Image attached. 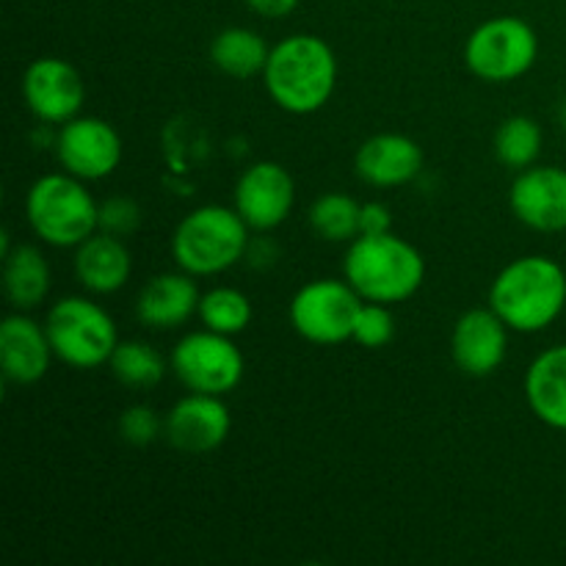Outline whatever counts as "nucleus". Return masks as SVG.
I'll use <instances>...</instances> for the list:
<instances>
[{
    "label": "nucleus",
    "instance_id": "1",
    "mask_svg": "<svg viewBox=\"0 0 566 566\" xmlns=\"http://www.w3.org/2000/svg\"><path fill=\"white\" fill-rule=\"evenodd\" d=\"M263 77L271 99L282 111L296 116L315 114L335 94V50L313 33H293L271 48Z\"/></svg>",
    "mask_w": 566,
    "mask_h": 566
},
{
    "label": "nucleus",
    "instance_id": "2",
    "mask_svg": "<svg viewBox=\"0 0 566 566\" xmlns=\"http://www.w3.org/2000/svg\"><path fill=\"white\" fill-rule=\"evenodd\" d=\"M490 307L512 332H545L566 307V271L545 254L512 260L492 282Z\"/></svg>",
    "mask_w": 566,
    "mask_h": 566
},
{
    "label": "nucleus",
    "instance_id": "3",
    "mask_svg": "<svg viewBox=\"0 0 566 566\" xmlns=\"http://www.w3.org/2000/svg\"><path fill=\"white\" fill-rule=\"evenodd\" d=\"M343 276L365 302L398 304L423 287L426 260L420 249L392 232L357 235L343 260Z\"/></svg>",
    "mask_w": 566,
    "mask_h": 566
},
{
    "label": "nucleus",
    "instance_id": "4",
    "mask_svg": "<svg viewBox=\"0 0 566 566\" xmlns=\"http://www.w3.org/2000/svg\"><path fill=\"white\" fill-rule=\"evenodd\" d=\"M249 230L235 208L202 205L177 224L171 258L191 276H216L247 258Z\"/></svg>",
    "mask_w": 566,
    "mask_h": 566
},
{
    "label": "nucleus",
    "instance_id": "5",
    "mask_svg": "<svg viewBox=\"0 0 566 566\" xmlns=\"http://www.w3.org/2000/svg\"><path fill=\"white\" fill-rule=\"evenodd\" d=\"M25 219L39 241L55 249H75L99 230V205L81 177L61 171L39 177L28 188Z\"/></svg>",
    "mask_w": 566,
    "mask_h": 566
},
{
    "label": "nucleus",
    "instance_id": "6",
    "mask_svg": "<svg viewBox=\"0 0 566 566\" xmlns=\"http://www.w3.org/2000/svg\"><path fill=\"white\" fill-rule=\"evenodd\" d=\"M55 359L75 370L99 368L119 346L114 318L86 296L59 298L44 318Z\"/></svg>",
    "mask_w": 566,
    "mask_h": 566
},
{
    "label": "nucleus",
    "instance_id": "7",
    "mask_svg": "<svg viewBox=\"0 0 566 566\" xmlns=\"http://www.w3.org/2000/svg\"><path fill=\"white\" fill-rule=\"evenodd\" d=\"M539 55V36L520 17L481 22L464 44V64L486 83H512L531 72Z\"/></svg>",
    "mask_w": 566,
    "mask_h": 566
},
{
    "label": "nucleus",
    "instance_id": "8",
    "mask_svg": "<svg viewBox=\"0 0 566 566\" xmlns=\"http://www.w3.org/2000/svg\"><path fill=\"white\" fill-rule=\"evenodd\" d=\"M365 298L346 280H315L298 287L291 298V324L315 346H337L354 337Z\"/></svg>",
    "mask_w": 566,
    "mask_h": 566
},
{
    "label": "nucleus",
    "instance_id": "9",
    "mask_svg": "<svg viewBox=\"0 0 566 566\" xmlns=\"http://www.w3.org/2000/svg\"><path fill=\"white\" fill-rule=\"evenodd\" d=\"M182 387L205 396H227L243 379V354L230 335L213 329L191 332L175 346L169 359Z\"/></svg>",
    "mask_w": 566,
    "mask_h": 566
},
{
    "label": "nucleus",
    "instance_id": "10",
    "mask_svg": "<svg viewBox=\"0 0 566 566\" xmlns=\"http://www.w3.org/2000/svg\"><path fill=\"white\" fill-rule=\"evenodd\" d=\"M55 155L64 171L83 182L105 180L122 160V138L114 125L99 116H75L59 127Z\"/></svg>",
    "mask_w": 566,
    "mask_h": 566
},
{
    "label": "nucleus",
    "instance_id": "11",
    "mask_svg": "<svg viewBox=\"0 0 566 566\" xmlns=\"http://www.w3.org/2000/svg\"><path fill=\"white\" fill-rule=\"evenodd\" d=\"M22 97L39 122L64 125L81 114L86 86H83L81 72L70 61L59 55H44L28 64L22 75Z\"/></svg>",
    "mask_w": 566,
    "mask_h": 566
},
{
    "label": "nucleus",
    "instance_id": "12",
    "mask_svg": "<svg viewBox=\"0 0 566 566\" xmlns=\"http://www.w3.org/2000/svg\"><path fill=\"white\" fill-rule=\"evenodd\" d=\"M296 202V182L276 160L249 166L235 182V210L252 230L269 232L291 216Z\"/></svg>",
    "mask_w": 566,
    "mask_h": 566
},
{
    "label": "nucleus",
    "instance_id": "13",
    "mask_svg": "<svg viewBox=\"0 0 566 566\" xmlns=\"http://www.w3.org/2000/svg\"><path fill=\"white\" fill-rule=\"evenodd\" d=\"M232 418L221 396L191 392L180 398L164 418V437L171 448L191 457L216 451L230 437Z\"/></svg>",
    "mask_w": 566,
    "mask_h": 566
},
{
    "label": "nucleus",
    "instance_id": "14",
    "mask_svg": "<svg viewBox=\"0 0 566 566\" xmlns=\"http://www.w3.org/2000/svg\"><path fill=\"white\" fill-rule=\"evenodd\" d=\"M509 326L492 307L468 310L451 335L453 363L462 374L492 376L509 354Z\"/></svg>",
    "mask_w": 566,
    "mask_h": 566
},
{
    "label": "nucleus",
    "instance_id": "15",
    "mask_svg": "<svg viewBox=\"0 0 566 566\" xmlns=\"http://www.w3.org/2000/svg\"><path fill=\"white\" fill-rule=\"evenodd\" d=\"M509 205L525 227L536 232L566 230V169L528 166L509 191Z\"/></svg>",
    "mask_w": 566,
    "mask_h": 566
},
{
    "label": "nucleus",
    "instance_id": "16",
    "mask_svg": "<svg viewBox=\"0 0 566 566\" xmlns=\"http://www.w3.org/2000/svg\"><path fill=\"white\" fill-rule=\"evenodd\" d=\"M53 357V346L42 324L20 310L14 315H6L0 324V368H3L6 381L20 387L36 385L50 370Z\"/></svg>",
    "mask_w": 566,
    "mask_h": 566
},
{
    "label": "nucleus",
    "instance_id": "17",
    "mask_svg": "<svg viewBox=\"0 0 566 566\" xmlns=\"http://www.w3.org/2000/svg\"><path fill=\"white\" fill-rule=\"evenodd\" d=\"M354 169L368 186H407L423 169V149L403 133H376L359 144L354 155Z\"/></svg>",
    "mask_w": 566,
    "mask_h": 566
},
{
    "label": "nucleus",
    "instance_id": "18",
    "mask_svg": "<svg viewBox=\"0 0 566 566\" xmlns=\"http://www.w3.org/2000/svg\"><path fill=\"white\" fill-rule=\"evenodd\" d=\"M199 287L188 271L158 274L142 287L136 298V315L149 329H177L199 313Z\"/></svg>",
    "mask_w": 566,
    "mask_h": 566
},
{
    "label": "nucleus",
    "instance_id": "19",
    "mask_svg": "<svg viewBox=\"0 0 566 566\" xmlns=\"http://www.w3.org/2000/svg\"><path fill=\"white\" fill-rule=\"evenodd\" d=\"M133 274V258L125 238L97 230L75 247V276L88 293L108 296L122 291Z\"/></svg>",
    "mask_w": 566,
    "mask_h": 566
},
{
    "label": "nucleus",
    "instance_id": "20",
    "mask_svg": "<svg viewBox=\"0 0 566 566\" xmlns=\"http://www.w3.org/2000/svg\"><path fill=\"white\" fill-rule=\"evenodd\" d=\"M525 398L536 418L566 431V346L542 352L525 374Z\"/></svg>",
    "mask_w": 566,
    "mask_h": 566
},
{
    "label": "nucleus",
    "instance_id": "21",
    "mask_svg": "<svg viewBox=\"0 0 566 566\" xmlns=\"http://www.w3.org/2000/svg\"><path fill=\"white\" fill-rule=\"evenodd\" d=\"M3 291L11 307L20 313L44 302L50 291V265L36 247L20 243L3 254Z\"/></svg>",
    "mask_w": 566,
    "mask_h": 566
},
{
    "label": "nucleus",
    "instance_id": "22",
    "mask_svg": "<svg viewBox=\"0 0 566 566\" xmlns=\"http://www.w3.org/2000/svg\"><path fill=\"white\" fill-rule=\"evenodd\" d=\"M269 55L271 48L265 44V39L258 31L243 25L224 28L210 42V61H213L216 70H221L230 77H238V81L263 75Z\"/></svg>",
    "mask_w": 566,
    "mask_h": 566
},
{
    "label": "nucleus",
    "instance_id": "23",
    "mask_svg": "<svg viewBox=\"0 0 566 566\" xmlns=\"http://www.w3.org/2000/svg\"><path fill=\"white\" fill-rule=\"evenodd\" d=\"M108 365L111 374L116 376V381L125 385L127 390H149V387L160 385L166 376V368H171V365H166V359L144 340H119V346L111 354Z\"/></svg>",
    "mask_w": 566,
    "mask_h": 566
},
{
    "label": "nucleus",
    "instance_id": "24",
    "mask_svg": "<svg viewBox=\"0 0 566 566\" xmlns=\"http://www.w3.org/2000/svg\"><path fill=\"white\" fill-rule=\"evenodd\" d=\"M359 213H363V205L357 199L348 197V193L332 191L313 202V208H310V227L324 241L352 243L359 235Z\"/></svg>",
    "mask_w": 566,
    "mask_h": 566
},
{
    "label": "nucleus",
    "instance_id": "25",
    "mask_svg": "<svg viewBox=\"0 0 566 566\" xmlns=\"http://www.w3.org/2000/svg\"><path fill=\"white\" fill-rule=\"evenodd\" d=\"M197 315L202 318L205 329L232 337L241 335L252 324L254 310L247 293H241L238 287H213V291L202 293Z\"/></svg>",
    "mask_w": 566,
    "mask_h": 566
},
{
    "label": "nucleus",
    "instance_id": "26",
    "mask_svg": "<svg viewBox=\"0 0 566 566\" xmlns=\"http://www.w3.org/2000/svg\"><path fill=\"white\" fill-rule=\"evenodd\" d=\"M542 153V127L531 116H509L495 133V155L506 169L523 171Z\"/></svg>",
    "mask_w": 566,
    "mask_h": 566
},
{
    "label": "nucleus",
    "instance_id": "27",
    "mask_svg": "<svg viewBox=\"0 0 566 566\" xmlns=\"http://www.w3.org/2000/svg\"><path fill=\"white\" fill-rule=\"evenodd\" d=\"M396 337V321H392L390 304L363 302L354 324V337L363 348H385Z\"/></svg>",
    "mask_w": 566,
    "mask_h": 566
},
{
    "label": "nucleus",
    "instance_id": "28",
    "mask_svg": "<svg viewBox=\"0 0 566 566\" xmlns=\"http://www.w3.org/2000/svg\"><path fill=\"white\" fill-rule=\"evenodd\" d=\"M119 434L127 446L136 448H147L164 434V420L155 415L153 407L147 403H133L122 412L119 418Z\"/></svg>",
    "mask_w": 566,
    "mask_h": 566
},
{
    "label": "nucleus",
    "instance_id": "29",
    "mask_svg": "<svg viewBox=\"0 0 566 566\" xmlns=\"http://www.w3.org/2000/svg\"><path fill=\"white\" fill-rule=\"evenodd\" d=\"M142 227V208L127 197L105 199L99 205V230L116 238H127Z\"/></svg>",
    "mask_w": 566,
    "mask_h": 566
},
{
    "label": "nucleus",
    "instance_id": "30",
    "mask_svg": "<svg viewBox=\"0 0 566 566\" xmlns=\"http://www.w3.org/2000/svg\"><path fill=\"white\" fill-rule=\"evenodd\" d=\"M392 230V213L385 202H365L359 213V235H381Z\"/></svg>",
    "mask_w": 566,
    "mask_h": 566
},
{
    "label": "nucleus",
    "instance_id": "31",
    "mask_svg": "<svg viewBox=\"0 0 566 566\" xmlns=\"http://www.w3.org/2000/svg\"><path fill=\"white\" fill-rule=\"evenodd\" d=\"M254 14L269 17V20H280V17H287L298 6V0H243Z\"/></svg>",
    "mask_w": 566,
    "mask_h": 566
}]
</instances>
